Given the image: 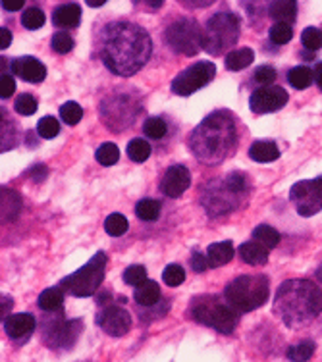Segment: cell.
<instances>
[{
	"label": "cell",
	"instance_id": "obj_24",
	"mask_svg": "<svg viewBox=\"0 0 322 362\" xmlns=\"http://www.w3.org/2000/svg\"><path fill=\"white\" fill-rule=\"evenodd\" d=\"M133 299H135V303L137 305H141V307H154L159 300H161V287H159V284L156 281H151V279H147L143 286L135 287V293H133Z\"/></svg>",
	"mask_w": 322,
	"mask_h": 362
},
{
	"label": "cell",
	"instance_id": "obj_49",
	"mask_svg": "<svg viewBox=\"0 0 322 362\" xmlns=\"http://www.w3.org/2000/svg\"><path fill=\"white\" fill-rule=\"evenodd\" d=\"M10 42H12V33H10V29L0 28V49H8Z\"/></svg>",
	"mask_w": 322,
	"mask_h": 362
},
{
	"label": "cell",
	"instance_id": "obj_17",
	"mask_svg": "<svg viewBox=\"0 0 322 362\" xmlns=\"http://www.w3.org/2000/svg\"><path fill=\"white\" fill-rule=\"evenodd\" d=\"M12 70H14L16 76L21 77L23 81H29V83H41L47 77L45 64L39 62L37 58H31V56H21V58L12 60Z\"/></svg>",
	"mask_w": 322,
	"mask_h": 362
},
{
	"label": "cell",
	"instance_id": "obj_22",
	"mask_svg": "<svg viewBox=\"0 0 322 362\" xmlns=\"http://www.w3.org/2000/svg\"><path fill=\"white\" fill-rule=\"evenodd\" d=\"M79 21H81V8L77 4H62L52 14V23L58 28H77Z\"/></svg>",
	"mask_w": 322,
	"mask_h": 362
},
{
	"label": "cell",
	"instance_id": "obj_14",
	"mask_svg": "<svg viewBox=\"0 0 322 362\" xmlns=\"http://www.w3.org/2000/svg\"><path fill=\"white\" fill-rule=\"evenodd\" d=\"M97 326L105 332L106 335L113 337H122L130 332L132 327V314L120 305H106L98 310Z\"/></svg>",
	"mask_w": 322,
	"mask_h": 362
},
{
	"label": "cell",
	"instance_id": "obj_7",
	"mask_svg": "<svg viewBox=\"0 0 322 362\" xmlns=\"http://www.w3.org/2000/svg\"><path fill=\"white\" fill-rule=\"evenodd\" d=\"M239 18L234 12H218L210 18L203 28V49L212 56H220L238 42Z\"/></svg>",
	"mask_w": 322,
	"mask_h": 362
},
{
	"label": "cell",
	"instance_id": "obj_13",
	"mask_svg": "<svg viewBox=\"0 0 322 362\" xmlns=\"http://www.w3.org/2000/svg\"><path fill=\"white\" fill-rule=\"evenodd\" d=\"M84 329V322L81 320H62L57 318L42 329V339L50 349H62V351H70L76 341L81 335Z\"/></svg>",
	"mask_w": 322,
	"mask_h": 362
},
{
	"label": "cell",
	"instance_id": "obj_46",
	"mask_svg": "<svg viewBox=\"0 0 322 362\" xmlns=\"http://www.w3.org/2000/svg\"><path fill=\"white\" fill-rule=\"evenodd\" d=\"M16 90V81L12 79L10 76H6V74H2V79H0V97H2V100L8 97H12Z\"/></svg>",
	"mask_w": 322,
	"mask_h": 362
},
{
	"label": "cell",
	"instance_id": "obj_8",
	"mask_svg": "<svg viewBox=\"0 0 322 362\" xmlns=\"http://www.w3.org/2000/svg\"><path fill=\"white\" fill-rule=\"evenodd\" d=\"M106 255L105 252H97L93 255L91 260L84 264L77 272L70 274L68 278L64 279L60 287L64 291H68L74 297H91L97 293V289L105 279L106 270Z\"/></svg>",
	"mask_w": 322,
	"mask_h": 362
},
{
	"label": "cell",
	"instance_id": "obj_6",
	"mask_svg": "<svg viewBox=\"0 0 322 362\" xmlns=\"http://www.w3.org/2000/svg\"><path fill=\"white\" fill-rule=\"evenodd\" d=\"M268 278L260 274L239 276L228 284L224 297L236 313H251L268 300Z\"/></svg>",
	"mask_w": 322,
	"mask_h": 362
},
{
	"label": "cell",
	"instance_id": "obj_21",
	"mask_svg": "<svg viewBox=\"0 0 322 362\" xmlns=\"http://www.w3.org/2000/svg\"><path fill=\"white\" fill-rule=\"evenodd\" d=\"M249 156H251V160L259 162V164H268V162L280 158V148L274 141H257L249 148Z\"/></svg>",
	"mask_w": 322,
	"mask_h": 362
},
{
	"label": "cell",
	"instance_id": "obj_34",
	"mask_svg": "<svg viewBox=\"0 0 322 362\" xmlns=\"http://www.w3.org/2000/svg\"><path fill=\"white\" fill-rule=\"evenodd\" d=\"M313 355H315V343L313 341L297 343L287 351V358L292 362H307Z\"/></svg>",
	"mask_w": 322,
	"mask_h": 362
},
{
	"label": "cell",
	"instance_id": "obj_44",
	"mask_svg": "<svg viewBox=\"0 0 322 362\" xmlns=\"http://www.w3.org/2000/svg\"><path fill=\"white\" fill-rule=\"evenodd\" d=\"M303 47L309 50H318L322 47V31L318 28H307L301 33Z\"/></svg>",
	"mask_w": 322,
	"mask_h": 362
},
{
	"label": "cell",
	"instance_id": "obj_29",
	"mask_svg": "<svg viewBox=\"0 0 322 362\" xmlns=\"http://www.w3.org/2000/svg\"><path fill=\"white\" fill-rule=\"evenodd\" d=\"M135 214L143 222H154L156 218L161 216V202L154 201V199H143V201L137 202Z\"/></svg>",
	"mask_w": 322,
	"mask_h": 362
},
{
	"label": "cell",
	"instance_id": "obj_27",
	"mask_svg": "<svg viewBox=\"0 0 322 362\" xmlns=\"http://www.w3.org/2000/svg\"><path fill=\"white\" fill-rule=\"evenodd\" d=\"M64 305V289L62 287H50L39 295V308L45 313H57Z\"/></svg>",
	"mask_w": 322,
	"mask_h": 362
},
{
	"label": "cell",
	"instance_id": "obj_23",
	"mask_svg": "<svg viewBox=\"0 0 322 362\" xmlns=\"http://www.w3.org/2000/svg\"><path fill=\"white\" fill-rule=\"evenodd\" d=\"M268 14H270L272 20H276V23L289 25V23H294L295 18H297V2H294V0L272 2V4H270V10H268Z\"/></svg>",
	"mask_w": 322,
	"mask_h": 362
},
{
	"label": "cell",
	"instance_id": "obj_12",
	"mask_svg": "<svg viewBox=\"0 0 322 362\" xmlns=\"http://www.w3.org/2000/svg\"><path fill=\"white\" fill-rule=\"evenodd\" d=\"M103 122L110 129H116V132H122L133 124V119L137 118V105L135 100H132L126 95H114L110 98H105L103 103Z\"/></svg>",
	"mask_w": 322,
	"mask_h": 362
},
{
	"label": "cell",
	"instance_id": "obj_43",
	"mask_svg": "<svg viewBox=\"0 0 322 362\" xmlns=\"http://www.w3.org/2000/svg\"><path fill=\"white\" fill-rule=\"evenodd\" d=\"M50 47H52V50L58 52V54H68V52L74 49V39H71L66 31H58V33H54L52 39H50Z\"/></svg>",
	"mask_w": 322,
	"mask_h": 362
},
{
	"label": "cell",
	"instance_id": "obj_1",
	"mask_svg": "<svg viewBox=\"0 0 322 362\" xmlns=\"http://www.w3.org/2000/svg\"><path fill=\"white\" fill-rule=\"evenodd\" d=\"M153 41L133 21L108 23L98 35V56L108 70L120 77L135 76L149 62Z\"/></svg>",
	"mask_w": 322,
	"mask_h": 362
},
{
	"label": "cell",
	"instance_id": "obj_53",
	"mask_svg": "<svg viewBox=\"0 0 322 362\" xmlns=\"http://www.w3.org/2000/svg\"><path fill=\"white\" fill-rule=\"evenodd\" d=\"M316 281H318V287H321L322 291V264L318 266V270H316Z\"/></svg>",
	"mask_w": 322,
	"mask_h": 362
},
{
	"label": "cell",
	"instance_id": "obj_25",
	"mask_svg": "<svg viewBox=\"0 0 322 362\" xmlns=\"http://www.w3.org/2000/svg\"><path fill=\"white\" fill-rule=\"evenodd\" d=\"M2 222H10L16 220V216L20 214L21 210V199L20 195L12 191V189H2Z\"/></svg>",
	"mask_w": 322,
	"mask_h": 362
},
{
	"label": "cell",
	"instance_id": "obj_40",
	"mask_svg": "<svg viewBox=\"0 0 322 362\" xmlns=\"http://www.w3.org/2000/svg\"><path fill=\"white\" fill-rule=\"evenodd\" d=\"M14 108L18 114L21 116H31V114H35L37 108H39V103H37V98L33 95H29V93H23L20 97L16 98Z\"/></svg>",
	"mask_w": 322,
	"mask_h": 362
},
{
	"label": "cell",
	"instance_id": "obj_50",
	"mask_svg": "<svg viewBox=\"0 0 322 362\" xmlns=\"http://www.w3.org/2000/svg\"><path fill=\"white\" fill-rule=\"evenodd\" d=\"M2 8L8 12H16V10L23 8V0H2Z\"/></svg>",
	"mask_w": 322,
	"mask_h": 362
},
{
	"label": "cell",
	"instance_id": "obj_9",
	"mask_svg": "<svg viewBox=\"0 0 322 362\" xmlns=\"http://www.w3.org/2000/svg\"><path fill=\"white\" fill-rule=\"evenodd\" d=\"M166 42L178 54L195 56L203 49V29L195 20L180 18L172 21L166 29Z\"/></svg>",
	"mask_w": 322,
	"mask_h": 362
},
{
	"label": "cell",
	"instance_id": "obj_51",
	"mask_svg": "<svg viewBox=\"0 0 322 362\" xmlns=\"http://www.w3.org/2000/svg\"><path fill=\"white\" fill-rule=\"evenodd\" d=\"M10 308H12V299H10V297H2V320H6L8 316H10V314H8Z\"/></svg>",
	"mask_w": 322,
	"mask_h": 362
},
{
	"label": "cell",
	"instance_id": "obj_18",
	"mask_svg": "<svg viewBox=\"0 0 322 362\" xmlns=\"http://www.w3.org/2000/svg\"><path fill=\"white\" fill-rule=\"evenodd\" d=\"M35 316L29 313L10 314L4 320V332H6L10 339H23V337H28V335H31V332H35Z\"/></svg>",
	"mask_w": 322,
	"mask_h": 362
},
{
	"label": "cell",
	"instance_id": "obj_36",
	"mask_svg": "<svg viewBox=\"0 0 322 362\" xmlns=\"http://www.w3.org/2000/svg\"><path fill=\"white\" fill-rule=\"evenodd\" d=\"M21 23H23V28L31 29V31L41 29L42 25H45V14H42L41 8L31 6V8H28V10H23Z\"/></svg>",
	"mask_w": 322,
	"mask_h": 362
},
{
	"label": "cell",
	"instance_id": "obj_10",
	"mask_svg": "<svg viewBox=\"0 0 322 362\" xmlns=\"http://www.w3.org/2000/svg\"><path fill=\"white\" fill-rule=\"evenodd\" d=\"M217 76V66L212 62H197L190 68H185L182 74H178L172 81V93L180 97H190L195 90L203 89Z\"/></svg>",
	"mask_w": 322,
	"mask_h": 362
},
{
	"label": "cell",
	"instance_id": "obj_48",
	"mask_svg": "<svg viewBox=\"0 0 322 362\" xmlns=\"http://www.w3.org/2000/svg\"><path fill=\"white\" fill-rule=\"evenodd\" d=\"M29 174L33 175V177H31L33 181H42L47 175H49V168L42 166V164H37V166H33L31 170H29Z\"/></svg>",
	"mask_w": 322,
	"mask_h": 362
},
{
	"label": "cell",
	"instance_id": "obj_47",
	"mask_svg": "<svg viewBox=\"0 0 322 362\" xmlns=\"http://www.w3.org/2000/svg\"><path fill=\"white\" fill-rule=\"evenodd\" d=\"M191 268L195 272H207L210 268L209 266V260H207V255H203V252L195 251L193 252V257H191Z\"/></svg>",
	"mask_w": 322,
	"mask_h": 362
},
{
	"label": "cell",
	"instance_id": "obj_42",
	"mask_svg": "<svg viewBox=\"0 0 322 362\" xmlns=\"http://www.w3.org/2000/svg\"><path fill=\"white\" fill-rule=\"evenodd\" d=\"M162 279L170 287L182 286L183 281H185V270L180 264H170L166 266V270L162 272Z\"/></svg>",
	"mask_w": 322,
	"mask_h": 362
},
{
	"label": "cell",
	"instance_id": "obj_26",
	"mask_svg": "<svg viewBox=\"0 0 322 362\" xmlns=\"http://www.w3.org/2000/svg\"><path fill=\"white\" fill-rule=\"evenodd\" d=\"M253 60H255V52L251 49H236L226 54L224 64L228 70L239 71L246 70L247 66H251Z\"/></svg>",
	"mask_w": 322,
	"mask_h": 362
},
{
	"label": "cell",
	"instance_id": "obj_35",
	"mask_svg": "<svg viewBox=\"0 0 322 362\" xmlns=\"http://www.w3.org/2000/svg\"><path fill=\"white\" fill-rule=\"evenodd\" d=\"M60 118H62L64 124H68V126H76L81 122L84 118V108L70 100V103H66V105L60 106Z\"/></svg>",
	"mask_w": 322,
	"mask_h": 362
},
{
	"label": "cell",
	"instance_id": "obj_38",
	"mask_svg": "<svg viewBox=\"0 0 322 362\" xmlns=\"http://www.w3.org/2000/svg\"><path fill=\"white\" fill-rule=\"evenodd\" d=\"M143 132L151 139H162L166 135V132H168V126H166V122L162 118H147L145 124H143Z\"/></svg>",
	"mask_w": 322,
	"mask_h": 362
},
{
	"label": "cell",
	"instance_id": "obj_31",
	"mask_svg": "<svg viewBox=\"0 0 322 362\" xmlns=\"http://www.w3.org/2000/svg\"><path fill=\"white\" fill-rule=\"evenodd\" d=\"M127 156L137 164H143L151 156V145L143 139H132L127 143Z\"/></svg>",
	"mask_w": 322,
	"mask_h": 362
},
{
	"label": "cell",
	"instance_id": "obj_33",
	"mask_svg": "<svg viewBox=\"0 0 322 362\" xmlns=\"http://www.w3.org/2000/svg\"><path fill=\"white\" fill-rule=\"evenodd\" d=\"M95 158L100 166H114L120 158V151L118 146L114 145V143H105V145H100L97 148V153H95Z\"/></svg>",
	"mask_w": 322,
	"mask_h": 362
},
{
	"label": "cell",
	"instance_id": "obj_2",
	"mask_svg": "<svg viewBox=\"0 0 322 362\" xmlns=\"http://www.w3.org/2000/svg\"><path fill=\"white\" fill-rule=\"evenodd\" d=\"M238 145V127L230 112L217 110L193 129L190 148L197 160L207 166H217L224 162Z\"/></svg>",
	"mask_w": 322,
	"mask_h": 362
},
{
	"label": "cell",
	"instance_id": "obj_4",
	"mask_svg": "<svg viewBox=\"0 0 322 362\" xmlns=\"http://www.w3.org/2000/svg\"><path fill=\"white\" fill-rule=\"evenodd\" d=\"M247 175L243 172H231L222 180L207 183L201 193L203 209L209 216H222L236 210L247 197Z\"/></svg>",
	"mask_w": 322,
	"mask_h": 362
},
{
	"label": "cell",
	"instance_id": "obj_20",
	"mask_svg": "<svg viewBox=\"0 0 322 362\" xmlns=\"http://www.w3.org/2000/svg\"><path fill=\"white\" fill-rule=\"evenodd\" d=\"M234 255H236V249H234L231 241L212 243L207 249V260H209L210 268H218V266L228 264L231 258H234Z\"/></svg>",
	"mask_w": 322,
	"mask_h": 362
},
{
	"label": "cell",
	"instance_id": "obj_32",
	"mask_svg": "<svg viewBox=\"0 0 322 362\" xmlns=\"http://www.w3.org/2000/svg\"><path fill=\"white\" fill-rule=\"evenodd\" d=\"M130 228V222H127V218L124 214H110V216L105 220V231L110 237H120L124 235Z\"/></svg>",
	"mask_w": 322,
	"mask_h": 362
},
{
	"label": "cell",
	"instance_id": "obj_39",
	"mask_svg": "<svg viewBox=\"0 0 322 362\" xmlns=\"http://www.w3.org/2000/svg\"><path fill=\"white\" fill-rule=\"evenodd\" d=\"M37 133L41 135L42 139H54L58 133H60V124H58L57 118L52 116H45V118L39 119L37 124Z\"/></svg>",
	"mask_w": 322,
	"mask_h": 362
},
{
	"label": "cell",
	"instance_id": "obj_28",
	"mask_svg": "<svg viewBox=\"0 0 322 362\" xmlns=\"http://www.w3.org/2000/svg\"><path fill=\"white\" fill-rule=\"evenodd\" d=\"M253 241L265 245L266 249H274V247H278V243H280V233L274 230V228H270V226L260 223V226H257L253 230Z\"/></svg>",
	"mask_w": 322,
	"mask_h": 362
},
{
	"label": "cell",
	"instance_id": "obj_52",
	"mask_svg": "<svg viewBox=\"0 0 322 362\" xmlns=\"http://www.w3.org/2000/svg\"><path fill=\"white\" fill-rule=\"evenodd\" d=\"M313 79L316 81V85H318V89L322 90V64H316L315 70H313Z\"/></svg>",
	"mask_w": 322,
	"mask_h": 362
},
{
	"label": "cell",
	"instance_id": "obj_37",
	"mask_svg": "<svg viewBox=\"0 0 322 362\" xmlns=\"http://www.w3.org/2000/svg\"><path fill=\"white\" fill-rule=\"evenodd\" d=\"M122 278H124V281H126L127 286L139 287L147 281V270H145V266H139V264L127 266L126 270H124V276H122Z\"/></svg>",
	"mask_w": 322,
	"mask_h": 362
},
{
	"label": "cell",
	"instance_id": "obj_30",
	"mask_svg": "<svg viewBox=\"0 0 322 362\" xmlns=\"http://www.w3.org/2000/svg\"><path fill=\"white\" fill-rule=\"evenodd\" d=\"M287 81H289V85H294L295 89H307L313 81V70H309L307 66H297L294 70H289Z\"/></svg>",
	"mask_w": 322,
	"mask_h": 362
},
{
	"label": "cell",
	"instance_id": "obj_19",
	"mask_svg": "<svg viewBox=\"0 0 322 362\" xmlns=\"http://www.w3.org/2000/svg\"><path fill=\"white\" fill-rule=\"evenodd\" d=\"M238 255L249 266H263L268 262V249L257 241H247V243L239 245Z\"/></svg>",
	"mask_w": 322,
	"mask_h": 362
},
{
	"label": "cell",
	"instance_id": "obj_41",
	"mask_svg": "<svg viewBox=\"0 0 322 362\" xmlns=\"http://www.w3.org/2000/svg\"><path fill=\"white\" fill-rule=\"evenodd\" d=\"M268 37H270V41L274 45H287V42L292 41V37H294V29H292V25L274 23L270 31H268Z\"/></svg>",
	"mask_w": 322,
	"mask_h": 362
},
{
	"label": "cell",
	"instance_id": "obj_54",
	"mask_svg": "<svg viewBox=\"0 0 322 362\" xmlns=\"http://www.w3.org/2000/svg\"><path fill=\"white\" fill-rule=\"evenodd\" d=\"M87 4H89V6H103V4H105V0H87Z\"/></svg>",
	"mask_w": 322,
	"mask_h": 362
},
{
	"label": "cell",
	"instance_id": "obj_3",
	"mask_svg": "<svg viewBox=\"0 0 322 362\" xmlns=\"http://www.w3.org/2000/svg\"><path fill=\"white\" fill-rule=\"evenodd\" d=\"M274 313L287 327H303L322 313L321 287L309 279H287L274 297Z\"/></svg>",
	"mask_w": 322,
	"mask_h": 362
},
{
	"label": "cell",
	"instance_id": "obj_45",
	"mask_svg": "<svg viewBox=\"0 0 322 362\" xmlns=\"http://www.w3.org/2000/svg\"><path fill=\"white\" fill-rule=\"evenodd\" d=\"M276 79V71L272 66H260L259 70H255V81L263 87H268Z\"/></svg>",
	"mask_w": 322,
	"mask_h": 362
},
{
	"label": "cell",
	"instance_id": "obj_16",
	"mask_svg": "<svg viewBox=\"0 0 322 362\" xmlns=\"http://www.w3.org/2000/svg\"><path fill=\"white\" fill-rule=\"evenodd\" d=\"M191 185V172L182 164H174L166 170V174L162 175L161 191L166 197L178 199L182 197Z\"/></svg>",
	"mask_w": 322,
	"mask_h": 362
},
{
	"label": "cell",
	"instance_id": "obj_11",
	"mask_svg": "<svg viewBox=\"0 0 322 362\" xmlns=\"http://www.w3.org/2000/svg\"><path fill=\"white\" fill-rule=\"evenodd\" d=\"M289 201L294 202L297 214L309 218L322 210V175L316 180L297 181L289 191Z\"/></svg>",
	"mask_w": 322,
	"mask_h": 362
},
{
	"label": "cell",
	"instance_id": "obj_15",
	"mask_svg": "<svg viewBox=\"0 0 322 362\" xmlns=\"http://www.w3.org/2000/svg\"><path fill=\"white\" fill-rule=\"evenodd\" d=\"M287 93L278 85H268V87H259L249 98V108L255 114H270L284 108L287 105Z\"/></svg>",
	"mask_w": 322,
	"mask_h": 362
},
{
	"label": "cell",
	"instance_id": "obj_5",
	"mask_svg": "<svg viewBox=\"0 0 322 362\" xmlns=\"http://www.w3.org/2000/svg\"><path fill=\"white\" fill-rule=\"evenodd\" d=\"M191 320L197 324H203L212 329H217L220 334H231L239 322V313L228 305V300H222L218 295H201L191 300L190 305Z\"/></svg>",
	"mask_w": 322,
	"mask_h": 362
}]
</instances>
